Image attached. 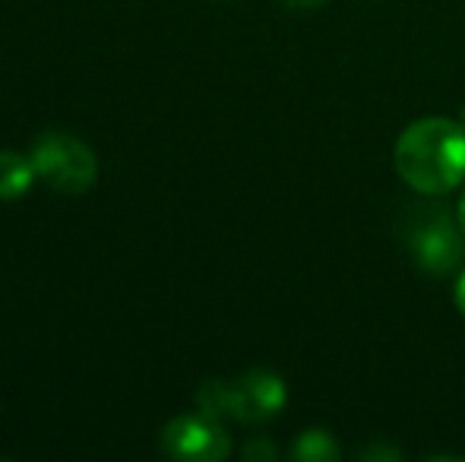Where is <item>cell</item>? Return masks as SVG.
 I'll list each match as a JSON object with an SVG mask.
<instances>
[{
	"label": "cell",
	"mask_w": 465,
	"mask_h": 462,
	"mask_svg": "<svg viewBox=\"0 0 465 462\" xmlns=\"http://www.w3.org/2000/svg\"><path fill=\"white\" fill-rule=\"evenodd\" d=\"M396 172L411 191H453L465 178V123L450 117H421L409 123L396 140Z\"/></svg>",
	"instance_id": "6da1fadb"
},
{
	"label": "cell",
	"mask_w": 465,
	"mask_h": 462,
	"mask_svg": "<svg viewBox=\"0 0 465 462\" xmlns=\"http://www.w3.org/2000/svg\"><path fill=\"white\" fill-rule=\"evenodd\" d=\"M399 234H402L405 247H409V253L424 272L447 276V272L460 270L465 257V231L462 225L453 222V216L443 206H409V212L402 216V225H399Z\"/></svg>",
	"instance_id": "7a4b0ae2"
},
{
	"label": "cell",
	"mask_w": 465,
	"mask_h": 462,
	"mask_svg": "<svg viewBox=\"0 0 465 462\" xmlns=\"http://www.w3.org/2000/svg\"><path fill=\"white\" fill-rule=\"evenodd\" d=\"M38 178L61 193H86L98 178L95 152L74 133L48 130L32 143L29 152Z\"/></svg>",
	"instance_id": "3957f363"
},
{
	"label": "cell",
	"mask_w": 465,
	"mask_h": 462,
	"mask_svg": "<svg viewBox=\"0 0 465 462\" xmlns=\"http://www.w3.org/2000/svg\"><path fill=\"white\" fill-rule=\"evenodd\" d=\"M162 450L184 462H219L232 453V440L222 428V418L206 412L178 415L162 431Z\"/></svg>",
	"instance_id": "277c9868"
},
{
	"label": "cell",
	"mask_w": 465,
	"mask_h": 462,
	"mask_svg": "<svg viewBox=\"0 0 465 462\" xmlns=\"http://www.w3.org/2000/svg\"><path fill=\"white\" fill-rule=\"evenodd\" d=\"M285 406V383L272 370H247L238 380H228V418L257 425Z\"/></svg>",
	"instance_id": "5b68a950"
},
{
	"label": "cell",
	"mask_w": 465,
	"mask_h": 462,
	"mask_svg": "<svg viewBox=\"0 0 465 462\" xmlns=\"http://www.w3.org/2000/svg\"><path fill=\"white\" fill-rule=\"evenodd\" d=\"M35 178H38V172L29 155L10 152V149L0 152V200H16V197H23V193H29Z\"/></svg>",
	"instance_id": "8992f818"
},
{
	"label": "cell",
	"mask_w": 465,
	"mask_h": 462,
	"mask_svg": "<svg viewBox=\"0 0 465 462\" xmlns=\"http://www.w3.org/2000/svg\"><path fill=\"white\" fill-rule=\"evenodd\" d=\"M292 457L301 462H332L339 457V447L326 431H304L294 440Z\"/></svg>",
	"instance_id": "52a82bcc"
},
{
	"label": "cell",
	"mask_w": 465,
	"mask_h": 462,
	"mask_svg": "<svg viewBox=\"0 0 465 462\" xmlns=\"http://www.w3.org/2000/svg\"><path fill=\"white\" fill-rule=\"evenodd\" d=\"M196 406L200 412L213 415V418H228V380H206L196 393Z\"/></svg>",
	"instance_id": "ba28073f"
},
{
	"label": "cell",
	"mask_w": 465,
	"mask_h": 462,
	"mask_svg": "<svg viewBox=\"0 0 465 462\" xmlns=\"http://www.w3.org/2000/svg\"><path fill=\"white\" fill-rule=\"evenodd\" d=\"M244 459H276V447L263 437H253L251 444L244 447Z\"/></svg>",
	"instance_id": "9c48e42d"
},
{
	"label": "cell",
	"mask_w": 465,
	"mask_h": 462,
	"mask_svg": "<svg viewBox=\"0 0 465 462\" xmlns=\"http://www.w3.org/2000/svg\"><path fill=\"white\" fill-rule=\"evenodd\" d=\"M361 459H399V450H392V447H383V444H377V447H368V450H361L358 453Z\"/></svg>",
	"instance_id": "30bf717a"
},
{
	"label": "cell",
	"mask_w": 465,
	"mask_h": 462,
	"mask_svg": "<svg viewBox=\"0 0 465 462\" xmlns=\"http://www.w3.org/2000/svg\"><path fill=\"white\" fill-rule=\"evenodd\" d=\"M292 10H317V6H323L326 0H285Z\"/></svg>",
	"instance_id": "8fae6325"
},
{
	"label": "cell",
	"mask_w": 465,
	"mask_h": 462,
	"mask_svg": "<svg viewBox=\"0 0 465 462\" xmlns=\"http://www.w3.org/2000/svg\"><path fill=\"white\" fill-rule=\"evenodd\" d=\"M456 304H460V310H462V317H465V270H462L460 282H456Z\"/></svg>",
	"instance_id": "7c38bea8"
},
{
	"label": "cell",
	"mask_w": 465,
	"mask_h": 462,
	"mask_svg": "<svg viewBox=\"0 0 465 462\" xmlns=\"http://www.w3.org/2000/svg\"><path fill=\"white\" fill-rule=\"evenodd\" d=\"M460 225H462V231H465V191H462V200H460Z\"/></svg>",
	"instance_id": "4fadbf2b"
}]
</instances>
